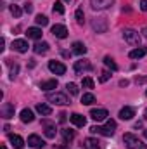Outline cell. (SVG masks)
<instances>
[{
	"mask_svg": "<svg viewBox=\"0 0 147 149\" xmlns=\"http://www.w3.org/2000/svg\"><path fill=\"white\" fill-rule=\"evenodd\" d=\"M142 35H144V37L147 38V28H144V30H142Z\"/></svg>",
	"mask_w": 147,
	"mask_h": 149,
	"instance_id": "cell-43",
	"label": "cell"
},
{
	"mask_svg": "<svg viewBox=\"0 0 147 149\" xmlns=\"http://www.w3.org/2000/svg\"><path fill=\"white\" fill-rule=\"evenodd\" d=\"M9 141H10V144L16 149H23V146H24V141H23V137H19V135L10 134V135H9Z\"/></svg>",
	"mask_w": 147,
	"mask_h": 149,
	"instance_id": "cell-18",
	"label": "cell"
},
{
	"mask_svg": "<svg viewBox=\"0 0 147 149\" xmlns=\"http://www.w3.org/2000/svg\"><path fill=\"white\" fill-rule=\"evenodd\" d=\"M92 28L97 33H106L107 31V19L106 17H95V19H92Z\"/></svg>",
	"mask_w": 147,
	"mask_h": 149,
	"instance_id": "cell-4",
	"label": "cell"
},
{
	"mask_svg": "<svg viewBox=\"0 0 147 149\" xmlns=\"http://www.w3.org/2000/svg\"><path fill=\"white\" fill-rule=\"evenodd\" d=\"M123 142L126 144L128 149H147V144H144L137 135L133 134H125L123 135Z\"/></svg>",
	"mask_w": 147,
	"mask_h": 149,
	"instance_id": "cell-2",
	"label": "cell"
},
{
	"mask_svg": "<svg viewBox=\"0 0 147 149\" xmlns=\"http://www.w3.org/2000/svg\"><path fill=\"white\" fill-rule=\"evenodd\" d=\"M28 144H30L31 148H35V149H40V148H43V146H45V141H43L40 135L33 134V135H30V137H28Z\"/></svg>",
	"mask_w": 147,
	"mask_h": 149,
	"instance_id": "cell-11",
	"label": "cell"
},
{
	"mask_svg": "<svg viewBox=\"0 0 147 149\" xmlns=\"http://www.w3.org/2000/svg\"><path fill=\"white\" fill-rule=\"evenodd\" d=\"M92 70V64L87 61V59H80L74 63V71L76 73H81V71H90Z\"/></svg>",
	"mask_w": 147,
	"mask_h": 149,
	"instance_id": "cell-12",
	"label": "cell"
},
{
	"mask_svg": "<svg viewBox=\"0 0 147 149\" xmlns=\"http://www.w3.org/2000/svg\"><path fill=\"white\" fill-rule=\"evenodd\" d=\"M104 64L109 68L111 71H116V70H118V64L114 63V59H112V57H109V56H106V57H104Z\"/></svg>",
	"mask_w": 147,
	"mask_h": 149,
	"instance_id": "cell-28",
	"label": "cell"
},
{
	"mask_svg": "<svg viewBox=\"0 0 147 149\" xmlns=\"http://www.w3.org/2000/svg\"><path fill=\"white\" fill-rule=\"evenodd\" d=\"M146 118H147V109H146Z\"/></svg>",
	"mask_w": 147,
	"mask_h": 149,
	"instance_id": "cell-46",
	"label": "cell"
},
{
	"mask_svg": "<svg viewBox=\"0 0 147 149\" xmlns=\"http://www.w3.org/2000/svg\"><path fill=\"white\" fill-rule=\"evenodd\" d=\"M66 88H68V92H69L71 95H78V87H76L74 83H68Z\"/></svg>",
	"mask_w": 147,
	"mask_h": 149,
	"instance_id": "cell-34",
	"label": "cell"
},
{
	"mask_svg": "<svg viewBox=\"0 0 147 149\" xmlns=\"http://www.w3.org/2000/svg\"><path fill=\"white\" fill-rule=\"evenodd\" d=\"M14 104H10V102H3L2 104V108H0V113H2V118H5V120H10L12 116H14Z\"/></svg>",
	"mask_w": 147,
	"mask_h": 149,
	"instance_id": "cell-9",
	"label": "cell"
},
{
	"mask_svg": "<svg viewBox=\"0 0 147 149\" xmlns=\"http://www.w3.org/2000/svg\"><path fill=\"white\" fill-rule=\"evenodd\" d=\"M59 116H61V118H59V120H61V123H64V121H66V113H61Z\"/></svg>",
	"mask_w": 147,
	"mask_h": 149,
	"instance_id": "cell-41",
	"label": "cell"
},
{
	"mask_svg": "<svg viewBox=\"0 0 147 149\" xmlns=\"http://www.w3.org/2000/svg\"><path fill=\"white\" fill-rule=\"evenodd\" d=\"M95 102V95L94 94H83V97H81V104H85V106H92Z\"/></svg>",
	"mask_w": 147,
	"mask_h": 149,
	"instance_id": "cell-25",
	"label": "cell"
},
{
	"mask_svg": "<svg viewBox=\"0 0 147 149\" xmlns=\"http://www.w3.org/2000/svg\"><path fill=\"white\" fill-rule=\"evenodd\" d=\"M69 120H71V123L76 125V127H85V125H87V118H85L83 114H78V113H73V114L69 116Z\"/></svg>",
	"mask_w": 147,
	"mask_h": 149,
	"instance_id": "cell-14",
	"label": "cell"
},
{
	"mask_svg": "<svg viewBox=\"0 0 147 149\" xmlns=\"http://www.w3.org/2000/svg\"><path fill=\"white\" fill-rule=\"evenodd\" d=\"M26 35H28V38H33V40H40V38H42V30H40V28H28Z\"/></svg>",
	"mask_w": 147,
	"mask_h": 149,
	"instance_id": "cell-24",
	"label": "cell"
},
{
	"mask_svg": "<svg viewBox=\"0 0 147 149\" xmlns=\"http://www.w3.org/2000/svg\"><path fill=\"white\" fill-rule=\"evenodd\" d=\"M12 49H14L16 52L24 54V52H28V42H26V40H14V42H12Z\"/></svg>",
	"mask_w": 147,
	"mask_h": 149,
	"instance_id": "cell-13",
	"label": "cell"
},
{
	"mask_svg": "<svg viewBox=\"0 0 147 149\" xmlns=\"http://www.w3.org/2000/svg\"><path fill=\"white\" fill-rule=\"evenodd\" d=\"M90 5L94 10H104L114 5V0H90Z\"/></svg>",
	"mask_w": 147,
	"mask_h": 149,
	"instance_id": "cell-5",
	"label": "cell"
},
{
	"mask_svg": "<svg viewBox=\"0 0 147 149\" xmlns=\"http://www.w3.org/2000/svg\"><path fill=\"white\" fill-rule=\"evenodd\" d=\"M140 9L144 12H147V0H140Z\"/></svg>",
	"mask_w": 147,
	"mask_h": 149,
	"instance_id": "cell-39",
	"label": "cell"
},
{
	"mask_svg": "<svg viewBox=\"0 0 147 149\" xmlns=\"http://www.w3.org/2000/svg\"><path fill=\"white\" fill-rule=\"evenodd\" d=\"M62 137H64V141H66V142H71V141L74 139V132H73V130L64 128V130H62Z\"/></svg>",
	"mask_w": 147,
	"mask_h": 149,
	"instance_id": "cell-29",
	"label": "cell"
},
{
	"mask_svg": "<svg viewBox=\"0 0 147 149\" xmlns=\"http://www.w3.org/2000/svg\"><path fill=\"white\" fill-rule=\"evenodd\" d=\"M83 146H85V149H101V142L94 137H88V139H85Z\"/></svg>",
	"mask_w": 147,
	"mask_h": 149,
	"instance_id": "cell-19",
	"label": "cell"
},
{
	"mask_svg": "<svg viewBox=\"0 0 147 149\" xmlns=\"http://www.w3.org/2000/svg\"><path fill=\"white\" fill-rule=\"evenodd\" d=\"M146 94H147V92H146Z\"/></svg>",
	"mask_w": 147,
	"mask_h": 149,
	"instance_id": "cell-48",
	"label": "cell"
},
{
	"mask_svg": "<svg viewBox=\"0 0 147 149\" xmlns=\"http://www.w3.org/2000/svg\"><path fill=\"white\" fill-rule=\"evenodd\" d=\"M57 87V80L54 78V80H47V81H42L40 83V88L42 90H45V92H49V90H52V88H55Z\"/></svg>",
	"mask_w": 147,
	"mask_h": 149,
	"instance_id": "cell-21",
	"label": "cell"
},
{
	"mask_svg": "<svg viewBox=\"0 0 147 149\" xmlns=\"http://www.w3.org/2000/svg\"><path fill=\"white\" fill-rule=\"evenodd\" d=\"M135 81H137V83H146L147 76H135Z\"/></svg>",
	"mask_w": 147,
	"mask_h": 149,
	"instance_id": "cell-38",
	"label": "cell"
},
{
	"mask_svg": "<svg viewBox=\"0 0 147 149\" xmlns=\"http://www.w3.org/2000/svg\"><path fill=\"white\" fill-rule=\"evenodd\" d=\"M43 125H45V130H43L45 137H47V139H54V137H55V125H52V123H49V121H43Z\"/></svg>",
	"mask_w": 147,
	"mask_h": 149,
	"instance_id": "cell-17",
	"label": "cell"
},
{
	"mask_svg": "<svg viewBox=\"0 0 147 149\" xmlns=\"http://www.w3.org/2000/svg\"><path fill=\"white\" fill-rule=\"evenodd\" d=\"M133 116H135V109L130 108V106H125V108L119 111V118H121V120H132Z\"/></svg>",
	"mask_w": 147,
	"mask_h": 149,
	"instance_id": "cell-15",
	"label": "cell"
},
{
	"mask_svg": "<svg viewBox=\"0 0 147 149\" xmlns=\"http://www.w3.org/2000/svg\"><path fill=\"white\" fill-rule=\"evenodd\" d=\"M81 85H83V88H94V80L90 76H87V78H83Z\"/></svg>",
	"mask_w": 147,
	"mask_h": 149,
	"instance_id": "cell-32",
	"label": "cell"
},
{
	"mask_svg": "<svg viewBox=\"0 0 147 149\" xmlns=\"http://www.w3.org/2000/svg\"><path fill=\"white\" fill-rule=\"evenodd\" d=\"M17 71H19V66H17V64L14 63V66L10 68V78H12V80H14V78L17 76Z\"/></svg>",
	"mask_w": 147,
	"mask_h": 149,
	"instance_id": "cell-36",
	"label": "cell"
},
{
	"mask_svg": "<svg viewBox=\"0 0 147 149\" xmlns=\"http://www.w3.org/2000/svg\"><path fill=\"white\" fill-rule=\"evenodd\" d=\"M109 78H111L109 71H102V73H101V78H99V81H101V83H104V81H107Z\"/></svg>",
	"mask_w": 147,
	"mask_h": 149,
	"instance_id": "cell-35",
	"label": "cell"
},
{
	"mask_svg": "<svg viewBox=\"0 0 147 149\" xmlns=\"http://www.w3.org/2000/svg\"><path fill=\"white\" fill-rule=\"evenodd\" d=\"M107 116H109V113H107V109H104V108H99V109H92L90 111V118L95 120V121H104V120H107Z\"/></svg>",
	"mask_w": 147,
	"mask_h": 149,
	"instance_id": "cell-7",
	"label": "cell"
},
{
	"mask_svg": "<svg viewBox=\"0 0 147 149\" xmlns=\"http://www.w3.org/2000/svg\"><path fill=\"white\" fill-rule=\"evenodd\" d=\"M123 38H125L126 43H130V45H139V47H140V35H139L137 30L126 28V30L123 31Z\"/></svg>",
	"mask_w": 147,
	"mask_h": 149,
	"instance_id": "cell-3",
	"label": "cell"
},
{
	"mask_svg": "<svg viewBox=\"0 0 147 149\" xmlns=\"http://www.w3.org/2000/svg\"><path fill=\"white\" fill-rule=\"evenodd\" d=\"M9 10H10V14H12L14 17H19V16H21V9H19L17 5H14V3L9 7Z\"/></svg>",
	"mask_w": 147,
	"mask_h": 149,
	"instance_id": "cell-33",
	"label": "cell"
},
{
	"mask_svg": "<svg viewBox=\"0 0 147 149\" xmlns=\"http://www.w3.org/2000/svg\"><path fill=\"white\" fill-rule=\"evenodd\" d=\"M35 21H37L38 26H47V24H49V19H47V16H43V14H38L37 17H35Z\"/></svg>",
	"mask_w": 147,
	"mask_h": 149,
	"instance_id": "cell-30",
	"label": "cell"
},
{
	"mask_svg": "<svg viewBox=\"0 0 147 149\" xmlns=\"http://www.w3.org/2000/svg\"><path fill=\"white\" fill-rule=\"evenodd\" d=\"M114 128H116V121L114 120H107L106 127H99V125H94L90 128L92 134H99V135H104V137H112L114 135Z\"/></svg>",
	"mask_w": 147,
	"mask_h": 149,
	"instance_id": "cell-1",
	"label": "cell"
},
{
	"mask_svg": "<svg viewBox=\"0 0 147 149\" xmlns=\"http://www.w3.org/2000/svg\"><path fill=\"white\" fill-rule=\"evenodd\" d=\"M35 120V116H33V111L31 109H23L21 111V121L23 123H31Z\"/></svg>",
	"mask_w": 147,
	"mask_h": 149,
	"instance_id": "cell-22",
	"label": "cell"
},
{
	"mask_svg": "<svg viewBox=\"0 0 147 149\" xmlns=\"http://www.w3.org/2000/svg\"><path fill=\"white\" fill-rule=\"evenodd\" d=\"M73 52L74 54H78V56H85V54H87V47H85V43H81V42H74L73 43Z\"/></svg>",
	"mask_w": 147,
	"mask_h": 149,
	"instance_id": "cell-23",
	"label": "cell"
},
{
	"mask_svg": "<svg viewBox=\"0 0 147 149\" xmlns=\"http://www.w3.org/2000/svg\"><path fill=\"white\" fill-rule=\"evenodd\" d=\"M52 9H54V12H55V14H64V3H62L61 0H57V2L54 3V7H52Z\"/></svg>",
	"mask_w": 147,
	"mask_h": 149,
	"instance_id": "cell-31",
	"label": "cell"
},
{
	"mask_svg": "<svg viewBox=\"0 0 147 149\" xmlns=\"http://www.w3.org/2000/svg\"><path fill=\"white\" fill-rule=\"evenodd\" d=\"M57 149H69V144H66V146H59Z\"/></svg>",
	"mask_w": 147,
	"mask_h": 149,
	"instance_id": "cell-42",
	"label": "cell"
},
{
	"mask_svg": "<svg viewBox=\"0 0 147 149\" xmlns=\"http://www.w3.org/2000/svg\"><path fill=\"white\" fill-rule=\"evenodd\" d=\"M0 149H7V148H5V146H2V148H0Z\"/></svg>",
	"mask_w": 147,
	"mask_h": 149,
	"instance_id": "cell-45",
	"label": "cell"
},
{
	"mask_svg": "<svg viewBox=\"0 0 147 149\" xmlns=\"http://www.w3.org/2000/svg\"><path fill=\"white\" fill-rule=\"evenodd\" d=\"M64 2H71V0H64Z\"/></svg>",
	"mask_w": 147,
	"mask_h": 149,
	"instance_id": "cell-47",
	"label": "cell"
},
{
	"mask_svg": "<svg viewBox=\"0 0 147 149\" xmlns=\"http://www.w3.org/2000/svg\"><path fill=\"white\" fill-rule=\"evenodd\" d=\"M128 83H130L128 80H121V81H119V87H128Z\"/></svg>",
	"mask_w": 147,
	"mask_h": 149,
	"instance_id": "cell-40",
	"label": "cell"
},
{
	"mask_svg": "<svg viewBox=\"0 0 147 149\" xmlns=\"http://www.w3.org/2000/svg\"><path fill=\"white\" fill-rule=\"evenodd\" d=\"M33 50H35V54H47L49 52V43L47 42H38L33 45Z\"/></svg>",
	"mask_w": 147,
	"mask_h": 149,
	"instance_id": "cell-20",
	"label": "cell"
},
{
	"mask_svg": "<svg viewBox=\"0 0 147 149\" xmlns=\"http://www.w3.org/2000/svg\"><path fill=\"white\" fill-rule=\"evenodd\" d=\"M147 54V47H137V49H133L128 56H130V59H140V57H144Z\"/></svg>",
	"mask_w": 147,
	"mask_h": 149,
	"instance_id": "cell-16",
	"label": "cell"
},
{
	"mask_svg": "<svg viewBox=\"0 0 147 149\" xmlns=\"http://www.w3.org/2000/svg\"><path fill=\"white\" fill-rule=\"evenodd\" d=\"M50 33L55 38H61V40H62V38L68 37V28H66L64 24H54L52 30H50Z\"/></svg>",
	"mask_w": 147,
	"mask_h": 149,
	"instance_id": "cell-8",
	"label": "cell"
},
{
	"mask_svg": "<svg viewBox=\"0 0 147 149\" xmlns=\"http://www.w3.org/2000/svg\"><path fill=\"white\" fill-rule=\"evenodd\" d=\"M49 70L55 74H64L66 73V66H64L62 63H59V61H49Z\"/></svg>",
	"mask_w": 147,
	"mask_h": 149,
	"instance_id": "cell-10",
	"label": "cell"
},
{
	"mask_svg": "<svg viewBox=\"0 0 147 149\" xmlns=\"http://www.w3.org/2000/svg\"><path fill=\"white\" fill-rule=\"evenodd\" d=\"M74 17H76V23H78L80 26H83V24H85V14H83V9H76Z\"/></svg>",
	"mask_w": 147,
	"mask_h": 149,
	"instance_id": "cell-27",
	"label": "cell"
},
{
	"mask_svg": "<svg viewBox=\"0 0 147 149\" xmlns=\"http://www.w3.org/2000/svg\"><path fill=\"white\" fill-rule=\"evenodd\" d=\"M24 12H26V14H31V12H33V5H31L30 2L24 3Z\"/></svg>",
	"mask_w": 147,
	"mask_h": 149,
	"instance_id": "cell-37",
	"label": "cell"
},
{
	"mask_svg": "<svg viewBox=\"0 0 147 149\" xmlns=\"http://www.w3.org/2000/svg\"><path fill=\"white\" fill-rule=\"evenodd\" d=\"M37 111L40 114H43V116H49L50 113H52V108L49 106V104H37Z\"/></svg>",
	"mask_w": 147,
	"mask_h": 149,
	"instance_id": "cell-26",
	"label": "cell"
},
{
	"mask_svg": "<svg viewBox=\"0 0 147 149\" xmlns=\"http://www.w3.org/2000/svg\"><path fill=\"white\" fill-rule=\"evenodd\" d=\"M50 102H54V104H59V106H66V104H69V99L64 95V94H59V92H55V94H49V97H47Z\"/></svg>",
	"mask_w": 147,
	"mask_h": 149,
	"instance_id": "cell-6",
	"label": "cell"
},
{
	"mask_svg": "<svg viewBox=\"0 0 147 149\" xmlns=\"http://www.w3.org/2000/svg\"><path fill=\"white\" fill-rule=\"evenodd\" d=\"M144 137H146V139H147V128H146V130H144Z\"/></svg>",
	"mask_w": 147,
	"mask_h": 149,
	"instance_id": "cell-44",
	"label": "cell"
}]
</instances>
